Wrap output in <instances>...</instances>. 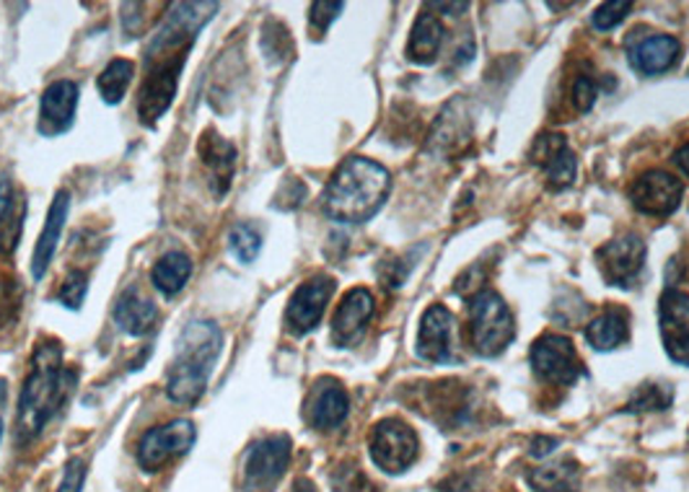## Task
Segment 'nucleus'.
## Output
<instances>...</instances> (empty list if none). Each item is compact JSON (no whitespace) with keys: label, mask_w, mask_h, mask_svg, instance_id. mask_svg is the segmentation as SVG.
<instances>
[{"label":"nucleus","mask_w":689,"mask_h":492,"mask_svg":"<svg viewBox=\"0 0 689 492\" xmlns=\"http://www.w3.org/2000/svg\"><path fill=\"white\" fill-rule=\"evenodd\" d=\"M223 350V332L216 322H189L177 337L166 394L177 405H195L208 389V378L213 374L218 355Z\"/></svg>","instance_id":"7ed1b4c3"},{"label":"nucleus","mask_w":689,"mask_h":492,"mask_svg":"<svg viewBox=\"0 0 689 492\" xmlns=\"http://www.w3.org/2000/svg\"><path fill=\"white\" fill-rule=\"evenodd\" d=\"M529 158H532L534 166H540L544 171L547 185L552 189H563L575 179V156L573 150L567 148L565 135L542 133L540 138L534 140L532 150H529Z\"/></svg>","instance_id":"2eb2a0df"},{"label":"nucleus","mask_w":689,"mask_h":492,"mask_svg":"<svg viewBox=\"0 0 689 492\" xmlns=\"http://www.w3.org/2000/svg\"><path fill=\"white\" fill-rule=\"evenodd\" d=\"M229 249L241 264H252L262 249V237L254 226L239 223L229 233Z\"/></svg>","instance_id":"7c9ffc66"},{"label":"nucleus","mask_w":689,"mask_h":492,"mask_svg":"<svg viewBox=\"0 0 689 492\" xmlns=\"http://www.w3.org/2000/svg\"><path fill=\"white\" fill-rule=\"evenodd\" d=\"M596 260H599L602 275L607 283L630 285L646 264V241L635 237V233H627V237L604 244L596 252Z\"/></svg>","instance_id":"ddd939ff"},{"label":"nucleus","mask_w":689,"mask_h":492,"mask_svg":"<svg viewBox=\"0 0 689 492\" xmlns=\"http://www.w3.org/2000/svg\"><path fill=\"white\" fill-rule=\"evenodd\" d=\"M370 459L378 469H384L386 474H399L405 469H410L418 459L420 441L415 436V430L407 422L397 418H386L376 422L370 430Z\"/></svg>","instance_id":"39448f33"},{"label":"nucleus","mask_w":689,"mask_h":492,"mask_svg":"<svg viewBox=\"0 0 689 492\" xmlns=\"http://www.w3.org/2000/svg\"><path fill=\"white\" fill-rule=\"evenodd\" d=\"M86 291H88V275L81 270L67 272L63 287H60V304L67 308H81L83 301H86Z\"/></svg>","instance_id":"2f4dec72"},{"label":"nucleus","mask_w":689,"mask_h":492,"mask_svg":"<svg viewBox=\"0 0 689 492\" xmlns=\"http://www.w3.org/2000/svg\"><path fill=\"white\" fill-rule=\"evenodd\" d=\"M197 150H200L202 164L210 171V181H213L216 192H229L233 166H237V148H233V143L226 140L216 130H206L200 143H197Z\"/></svg>","instance_id":"412c9836"},{"label":"nucleus","mask_w":689,"mask_h":492,"mask_svg":"<svg viewBox=\"0 0 689 492\" xmlns=\"http://www.w3.org/2000/svg\"><path fill=\"white\" fill-rule=\"evenodd\" d=\"M513 335V314L501 293L480 291L469 299V337L477 353L495 358L511 345Z\"/></svg>","instance_id":"20e7f679"},{"label":"nucleus","mask_w":689,"mask_h":492,"mask_svg":"<svg viewBox=\"0 0 689 492\" xmlns=\"http://www.w3.org/2000/svg\"><path fill=\"white\" fill-rule=\"evenodd\" d=\"M75 384L73 370L63 368V350L55 343L42 345L34 355L32 374H29L17 415V436L21 441L40 436L44 426L55 418L65 399L71 397Z\"/></svg>","instance_id":"f03ea898"},{"label":"nucleus","mask_w":689,"mask_h":492,"mask_svg":"<svg viewBox=\"0 0 689 492\" xmlns=\"http://www.w3.org/2000/svg\"><path fill=\"white\" fill-rule=\"evenodd\" d=\"M575 480H578V469H575V464H565V461L536 467L529 472V484H532L534 492L573 490Z\"/></svg>","instance_id":"c85d7f7f"},{"label":"nucleus","mask_w":689,"mask_h":492,"mask_svg":"<svg viewBox=\"0 0 689 492\" xmlns=\"http://www.w3.org/2000/svg\"><path fill=\"white\" fill-rule=\"evenodd\" d=\"M532 368L542 381L567 386L581 376L578 353L563 335H544L532 345Z\"/></svg>","instance_id":"9d476101"},{"label":"nucleus","mask_w":689,"mask_h":492,"mask_svg":"<svg viewBox=\"0 0 689 492\" xmlns=\"http://www.w3.org/2000/svg\"><path fill=\"white\" fill-rule=\"evenodd\" d=\"M441 42H443L441 19H438L436 13H420L413 27L410 42H407V60H413V63L418 65L436 63Z\"/></svg>","instance_id":"b1692460"},{"label":"nucleus","mask_w":689,"mask_h":492,"mask_svg":"<svg viewBox=\"0 0 689 492\" xmlns=\"http://www.w3.org/2000/svg\"><path fill=\"white\" fill-rule=\"evenodd\" d=\"M630 9L633 6L625 3V0H612V3H602L599 9L594 11L591 21H594V27L599 29V32H609V29L623 24V21L627 19V13H630Z\"/></svg>","instance_id":"473e14b6"},{"label":"nucleus","mask_w":689,"mask_h":492,"mask_svg":"<svg viewBox=\"0 0 689 492\" xmlns=\"http://www.w3.org/2000/svg\"><path fill=\"white\" fill-rule=\"evenodd\" d=\"M27 200L11 179H0V252L11 254L24 231Z\"/></svg>","instance_id":"5701e85b"},{"label":"nucleus","mask_w":689,"mask_h":492,"mask_svg":"<svg viewBox=\"0 0 689 492\" xmlns=\"http://www.w3.org/2000/svg\"><path fill=\"white\" fill-rule=\"evenodd\" d=\"M291 492H316V490H314V484L309 482V480H299V482L293 484Z\"/></svg>","instance_id":"58836bf2"},{"label":"nucleus","mask_w":689,"mask_h":492,"mask_svg":"<svg viewBox=\"0 0 689 492\" xmlns=\"http://www.w3.org/2000/svg\"><path fill=\"white\" fill-rule=\"evenodd\" d=\"M658 322L669 358L689 366V295L679 287H666L658 301Z\"/></svg>","instance_id":"f8f14e48"},{"label":"nucleus","mask_w":689,"mask_h":492,"mask_svg":"<svg viewBox=\"0 0 689 492\" xmlns=\"http://www.w3.org/2000/svg\"><path fill=\"white\" fill-rule=\"evenodd\" d=\"M557 492H575V490H557Z\"/></svg>","instance_id":"79ce46f5"},{"label":"nucleus","mask_w":689,"mask_h":492,"mask_svg":"<svg viewBox=\"0 0 689 492\" xmlns=\"http://www.w3.org/2000/svg\"><path fill=\"white\" fill-rule=\"evenodd\" d=\"M453 314L434 304L422 314L418 332V355L428 363H449L453 358Z\"/></svg>","instance_id":"f3484780"},{"label":"nucleus","mask_w":689,"mask_h":492,"mask_svg":"<svg viewBox=\"0 0 689 492\" xmlns=\"http://www.w3.org/2000/svg\"><path fill=\"white\" fill-rule=\"evenodd\" d=\"M351 412L345 386L337 378H320L306 399V420L314 430H335Z\"/></svg>","instance_id":"4468645a"},{"label":"nucleus","mask_w":689,"mask_h":492,"mask_svg":"<svg viewBox=\"0 0 689 492\" xmlns=\"http://www.w3.org/2000/svg\"><path fill=\"white\" fill-rule=\"evenodd\" d=\"M335 293V280L330 275H314L295 287L285 308V324L293 335H309L322 322L327 304Z\"/></svg>","instance_id":"1a4fd4ad"},{"label":"nucleus","mask_w":689,"mask_h":492,"mask_svg":"<svg viewBox=\"0 0 689 492\" xmlns=\"http://www.w3.org/2000/svg\"><path fill=\"white\" fill-rule=\"evenodd\" d=\"M594 98H596V83L588 78V75H581L573 83V104L578 112H588L594 107Z\"/></svg>","instance_id":"c9c22d12"},{"label":"nucleus","mask_w":689,"mask_h":492,"mask_svg":"<svg viewBox=\"0 0 689 492\" xmlns=\"http://www.w3.org/2000/svg\"><path fill=\"white\" fill-rule=\"evenodd\" d=\"M681 55V44L671 34L643 36L640 42L630 44V65L643 75H661L677 65Z\"/></svg>","instance_id":"6ab92c4d"},{"label":"nucleus","mask_w":689,"mask_h":492,"mask_svg":"<svg viewBox=\"0 0 689 492\" xmlns=\"http://www.w3.org/2000/svg\"><path fill=\"white\" fill-rule=\"evenodd\" d=\"M195 426L189 420H171L166 426L150 428L138 443V464L146 472H158L171 459L181 457L195 446Z\"/></svg>","instance_id":"6e6552de"},{"label":"nucleus","mask_w":689,"mask_h":492,"mask_svg":"<svg viewBox=\"0 0 689 492\" xmlns=\"http://www.w3.org/2000/svg\"><path fill=\"white\" fill-rule=\"evenodd\" d=\"M671 386H664V384H643L635 389V394L630 397V402H627V410L630 412H658V410H666V407L671 405Z\"/></svg>","instance_id":"c756f323"},{"label":"nucleus","mask_w":689,"mask_h":492,"mask_svg":"<svg viewBox=\"0 0 689 492\" xmlns=\"http://www.w3.org/2000/svg\"><path fill=\"white\" fill-rule=\"evenodd\" d=\"M189 278H192V260L185 252L164 254L150 270V280L164 295H177Z\"/></svg>","instance_id":"a878e982"},{"label":"nucleus","mask_w":689,"mask_h":492,"mask_svg":"<svg viewBox=\"0 0 689 492\" xmlns=\"http://www.w3.org/2000/svg\"><path fill=\"white\" fill-rule=\"evenodd\" d=\"M158 320V308L150 299H146L138 287H127L115 304V324L125 335L143 337L154 329Z\"/></svg>","instance_id":"4be33fe9"},{"label":"nucleus","mask_w":689,"mask_h":492,"mask_svg":"<svg viewBox=\"0 0 689 492\" xmlns=\"http://www.w3.org/2000/svg\"><path fill=\"white\" fill-rule=\"evenodd\" d=\"M187 57H148V75L140 86L138 117L143 125L154 127L174 104L179 86V73Z\"/></svg>","instance_id":"423d86ee"},{"label":"nucleus","mask_w":689,"mask_h":492,"mask_svg":"<svg viewBox=\"0 0 689 492\" xmlns=\"http://www.w3.org/2000/svg\"><path fill=\"white\" fill-rule=\"evenodd\" d=\"M674 164H677V169L685 174V177H689V143H685V146L674 154Z\"/></svg>","instance_id":"4c0bfd02"},{"label":"nucleus","mask_w":689,"mask_h":492,"mask_svg":"<svg viewBox=\"0 0 689 492\" xmlns=\"http://www.w3.org/2000/svg\"><path fill=\"white\" fill-rule=\"evenodd\" d=\"M392 177L382 164L351 156L337 166L322 195V208L332 221L366 223L389 197Z\"/></svg>","instance_id":"f257e3e1"},{"label":"nucleus","mask_w":689,"mask_h":492,"mask_svg":"<svg viewBox=\"0 0 689 492\" xmlns=\"http://www.w3.org/2000/svg\"><path fill=\"white\" fill-rule=\"evenodd\" d=\"M83 482H86V461L73 457L63 469V480H60L58 492H81Z\"/></svg>","instance_id":"f704fd0d"},{"label":"nucleus","mask_w":689,"mask_h":492,"mask_svg":"<svg viewBox=\"0 0 689 492\" xmlns=\"http://www.w3.org/2000/svg\"><path fill=\"white\" fill-rule=\"evenodd\" d=\"M434 9H438V11H464V9H467V3H453V6H449V3H436Z\"/></svg>","instance_id":"ea45409f"},{"label":"nucleus","mask_w":689,"mask_h":492,"mask_svg":"<svg viewBox=\"0 0 689 492\" xmlns=\"http://www.w3.org/2000/svg\"><path fill=\"white\" fill-rule=\"evenodd\" d=\"M343 9H345L343 3H324V0H320V3H312V13H309V21H312L314 32L316 34L327 32L330 24L340 17V11H343Z\"/></svg>","instance_id":"72a5a7b5"},{"label":"nucleus","mask_w":689,"mask_h":492,"mask_svg":"<svg viewBox=\"0 0 689 492\" xmlns=\"http://www.w3.org/2000/svg\"><path fill=\"white\" fill-rule=\"evenodd\" d=\"M374 308L376 301L366 287H353L351 293H345L335 316H332V337H335V343L340 347L353 345L366 332Z\"/></svg>","instance_id":"a211bd4d"},{"label":"nucleus","mask_w":689,"mask_h":492,"mask_svg":"<svg viewBox=\"0 0 689 492\" xmlns=\"http://www.w3.org/2000/svg\"><path fill=\"white\" fill-rule=\"evenodd\" d=\"M0 438H3V420H0Z\"/></svg>","instance_id":"a19ab883"},{"label":"nucleus","mask_w":689,"mask_h":492,"mask_svg":"<svg viewBox=\"0 0 689 492\" xmlns=\"http://www.w3.org/2000/svg\"><path fill=\"white\" fill-rule=\"evenodd\" d=\"M67 210H71V195L58 192L55 200H52L50 213H48V223H44L42 237L36 241L34 247V257H32V278L42 280L48 275L52 260H55V252L60 247V237H63L65 221H67Z\"/></svg>","instance_id":"aec40b11"},{"label":"nucleus","mask_w":689,"mask_h":492,"mask_svg":"<svg viewBox=\"0 0 689 492\" xmlns=\"http://www.w3.org/2000/svg\"><path fill=\"white\" fill-rule=\"evenodd\" d=\"M461 140H469V123L467 115L457 112L453 115V104L436 119L434 133H430V148H436L438 154H451V150L461 148Z\"/></svg>","instance_id":"bb28decb"},{"label":"nucleus","mask_w":689,"mask_h":492,"mask_svg":"<svg viewBox=\"0 0 689 492\" xmlns=\"http://www.w3.org/2000/svg\"><path fill=\"white\" fill-rule=\"evenodd\" d=\"M627 322H630V316L623 308H607V312L596 316L586 327L588 345L599 353L617 350L627 339V335H630V324Z\"/></svg>","instance_id":"393cba45"},{"label":"nucleus","mask_w":689,"mask_h":492,"mask_svg":"<svg viewBox=\"0 0 689 492\" xmlns=\"http://www.w3.org/2000/svg\"><path fill=\"white\" fill-rule=\"evenodd\" d=\"M291 461V438L278 433L260 438L249 446L244 459V480L247 492H270L275 482L285 474Z\"/></svg>","instance_id":"0eeeda50"},{"label":"nucleus","mask_w":689,"mask_h":492,"mask_svg":"<svg viewBox=\"0 0 689 492\" xmlns=\"http://www.w3.org/2000/svg\"><path fill=\"white\" fill-rule=\"evenodd\" d=\"M75 107H79V86L73 81H55L44 88L40 102V133L44 138H55L71 130Z\"/></svg>","instance_id":"dca6fc26"},{"label":"nucleus","mask_w":689,"mask_h":492,"mask_svg":"<svg viewBox=\"0 0 689 492\" xmlns=\"http://www.w3.org/2000/svg\"><path fill=\"white\" fill-rule=\"evenodd\" d=\"M681 195H685L681 181L674 177V174L661 169H650L646 174H640L630 187V200L635 210L656 218L671 216L674 210L679 208Z\"/></svg>","instance_id":"9b49d317"},{"label":"nucleus","mask_w":689,"mask_h":492,"mask_svg":"<svg viewBox=\"0 0 689 492\" xmlns=\"http://www.w3.org/2000/svg\"><path fill=\"white\" fill-rule=\"evenodd\" d=\"M133 75H135V65L131 63V60H125V57L112 60L96 81L98 96H102L107 104H119L125 98L127 88H131Z\"/></svg>","instance_id":"cd10ccee"},{"label":"nucleus","mask_w":689,"mask_h":492,"mask_svg":"<svg viewBox=\"0 0 689 492\" xmlns=\"http://www.w3.org/2000/svg\"><path fill=\"white\" fill-rule=\"evenodd\" d=\"M555 446H557V438H534L532 451H529V453H532V457H536V459L547 457V453L555 449Z\"/></svg>","instance_id":"e433bc0d"}]
</instances>
